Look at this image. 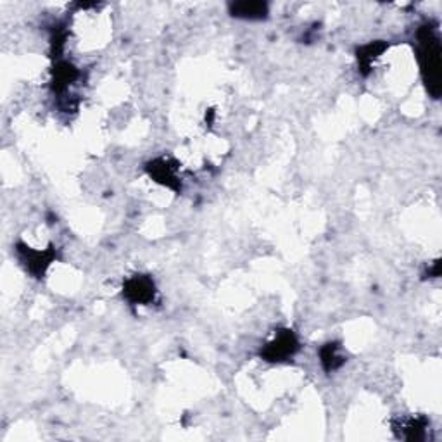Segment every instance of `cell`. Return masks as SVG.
I'll return each mask as SVG.
<instances>
[{"label":"cell","instance_id":"obj_1","mask_svg":"<svg viewBox=\"0 0 442 442\" xmlns=\"http://www.w3.org/2000/svg\"><path fill=\"white\" fill-rule=\"evenodd\" d=\"M420 61L430 92L437 95L441 90V45L436 31L430 27L420 29Z\"/></svg>","mask_w":442,"mask_h":442},{"label":"cell","instance_id":"obj_2","mask_svg":"<svg viewBox=\"0 0 442 442\" xmlns=\"http://www.w3.org/2000/svg\"><path fill=\"white\" fill-rule=\"evenodd\" d=\"M296 349H297L296 337H294V334H290V332H285V334L278 335L271 344H268L266 356L270 359L278 361V359L287 358V356H292Z\"/></svg>","mask_w":442,"mask_h":442},{"label":"cell","instance_id":"obj_3","mask_svg":"<svg viewBox=\"0 0 442 442\" xmlns=\"http://www.w3.org/2000/svg\"><path fill=\"white\" fill-rule=\"evenodd\" d=\"M124 292L134 303L145 304L150 299H154V283L149 278H143V276H135L134 280L128 282Z\"/></svg>","mask_w":442,"mask_h":442},{"label":"cell","instance_id":"obj_4","mask_svg":"<svg viewBox=\"0 0 442 442\" xmlns=\"http://www.w3.org/2000/svg\"><path fill=\"white\" fill-rule=\"evenodd\" d=\"M234 14L242 17H261L266 14V6L259 2H242L235 3Z\"/></svg>","mask_w":442,"mask_h":442}]
</instances>
